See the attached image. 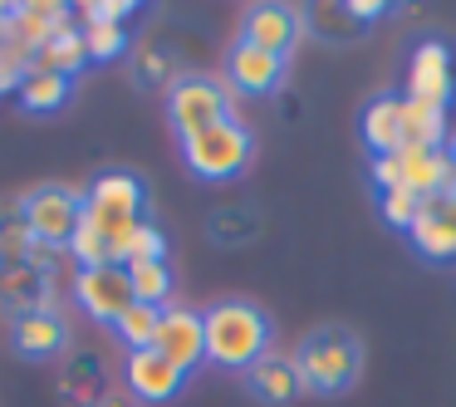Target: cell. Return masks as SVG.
<instances>
[{
    "instance_id": "18",
    "label": "cell",
    "mask_w": 456,
    "mask_h": 407,
    "mask_svg": "<svg viewBox=\"0 0 456 407\" xmlns=\"http://www.w3.org/2000/svg\"><path fill=\"white\" fill-rule=\"evenodd\" d=\"M246 387H250V393H256L265 407H289L299 393H305L295 358H285V354H265V358H260V363L246 373Z\"/></svg>"
},
{
    "instance_id": "1",
    "label": "cell",
    "mask_w": 456,
    "mask_h": 407,
    "mask_svg": "<svg viewBox=\"0 0 456 407\" xmlns=\"http://www.w3.org/2000/svg\"><path fill=\"white\" fill-rule=\"evenodd\" d=\"M207 324V363L226 373H250L265 354H275V324L256 299H216L201 309Z\"/></svg>"
},
{
    "instance_id": "14",
    "label": "cell",
    "mask_w": 456,
    "mask_h": 407,
    "mask_svg": "<svg viewBox=\"0 0 456 407\" xmlns=\"http://www.w3.org/2000/svg\"><path fill=\"white\" fill-rule=\"evenodd\" d=\"M285 74H289V60L265 54L246 40H231L226 64H221V79L231 84V94H246V99H270L285 84Z\"/></svg>"
},
{
    "instance_id": "10",
    "label": "cell",
    "mask_w": 456,
    "mask_h": 407,
    "mask_svg": "<svg viewBox=\"0 0 456 407\" xmlns=\"http://www.w3.org/2000/svg\"><path fill=\"white\" fill-rule=\"evenodd\" d=\"M11 348L30 363H54L74 348V329H69V309L64 305H40L11 314Z\"/></svg>"
},
{
    "instance_id": "19",
    "label": "cell",
    "mask_w": 456,
    "mask_h": 407,
    "mask_svg": "<svg viewBox=\"0 0 456 407\" xmlns=\"http://www.w3.org/2000/svg\"><path fill=\"white\" fill-rule=\"evenodd\" d=\"M0 305L11 309V314H25V309L64 305V299H60V285L45 280L35 265H11V270H0Z\"/></svg>"
},
{
    "instance_id": "17",
    "label": "cell",
    "mask_w": 456,
    "mask_h": 407,
    "mask_svg": "<svg viewBox=\"0 0 456 407\" xmlns=\"http://www.w3.org/2000/svg\"><path fill=\"white\" fill-rule=\"evenodd\" d=\"M358 133H363V148L373 152V158H397V152H407L403 94H378V99H368L363 118H358Z\"/></svg>"
},
{
    "instance_id": "34",
    "label": "cell",
    "mask_w": 456,
    "mask_h": 407,
    "mask_svg": "<svg viewBox=\"0 0 456 407\" xmlns=\"http://www.w3.org/2000/svg\"><path fill=\"white\" fill-rule=\"evenodd\" d=\"M5 40H11V5H0V54H5Z\"/></svg>"
},
{
    "instance_id": "7",
    "label": "cell",
    "mask_w": 456,
    "mask_h": 407,
    "mask_svg": "<svg viewBox=\"0 0 456 407\" xmlns=\"http://www.w3.org/2000/svg\"><path fill=\"white\" fill-rule=\"evenodd\" d=\"M373 187L378 191H412L432 201L456 191V167L446 148H407L397 158H373Z\"/></svg>"
},
{
    "instance_id": "32",
    "label": "cell",
    "mask_w": 456,
    "mask_h": 407,
    "mask_svg": "<svg viewBox=\"0 0 456 407\" xmlns=\"http://www.w3.org/2000/svg\"><path fill=\"white\" fill-rule=\"evenodd\" d=\"M348 11H354L363 25H373V20H383V15L393 11V5H383V0H348Z\"/></svg>"
},
{
    "instance_id": "11",
    "label": "cell",
    "mask_w": 456,
    "mask_h": 407,
    "mask_svg": "<svg viewBox=\"0 0 456 407\" xmlns=\"http://www.w3.org/2000/svg\"><path fill=\"white\" fill-rule=\"evenodd\" d=\"M403 94L417 103H432V109H446L452 113V99H456V60H452V45L446 40H422L407 60V74H403Z\"/></svg>"
},
{
    "instance_id": "5",
    "label": "cell",
    "mask_w": 456,
    "mask_h": 407,
    "mask_svg": "<svg viewBox=\"0 0 456 407\" xmlns=\"http://www.w3.org/2000/svg\"><path fill=\"white\" fill-rule=\"evenodd\" d=\"M182 162H187V172L197 182H236L256 162V133L240 118H226L182 142Z\"/></svg>"
},
{
    "instance_id": "30",
    "label": "cell",
    "mask_w": 456,
    "mask_h": 407,
    "mask_svg": "<svg viewBox=\"0 0 456 407\" xmlns=\"http://www.w3.org/2000/svg\"><path fill=\"white\" fill-rule=\"evenodd\" d=\"M378 207H383V221L393 231H412L417 211H422V197H412V191H378Z\"/></svg>"
},
{
    "instance_id": "15",
    "label": "cell",
    "mask_w": 456,
    "mask_h": 407,
    "mask_svg": "<svg viewBox=\"0 0 456 407\" xmlns=\"http://www.w3.org/2000/svg\"><path fill=\"white\" fill-rule=\"evenodd\" d=\"M158 348L167 363H177L182 373H197L207 363V324H201V309L191 305H167L162 309V324H158Z\"/></svg>"
},
{
    "instance_id": "27",
    "label": "cell",
    "mask_w": 456,
    "mask_h": 407,
    "mask_svg": "<svg viewBox=\"0 0 456 407\" xmlns=\"http://www.w3.org/2000/svg\"><path fill=\"white\" fill-rule=\"evenodd\" d=\"M79 30H84L89 64H118L123 54L133 50V30H128V25H94V20H79Z\"/></svg>"
},
{
    "instance_id": "8",
    "label": "cell",
    "mask_w": 456,
    "mask_h": 407,
    "mask_svg": "<svg viewBox=\"0 0 456 407\" xmlns=\"http://www.w3.org/2000/svg\"><path fill=\"white\" fill-rule=\"evenodd\" d=\"M74 25V5L64 0H15L11 5V40H5V60L30 69L35 64V50L50 45L60 30Z\"/></svg>"
},
{
    "instance_id": "3",
    "label": "cell",
    "mask_w": 456,
    "mask_h": 407,
    "mask_svg": "<svg viewBox=\"0 0 456 407\" xmlns=\"http://www.w3.org/2000/svg\"><path fill=\"white\" fill-rule=\"evenodd\" d=\"M84 221L99 226L109 240H123L138 221H148V187L128 167H103L84 187Z\"/></svg>"
},
{
    "instance_id": "2",
    "label": "cell",
    "mask_w": 456,
    "mask_h": 407,
    "mask_svg": "<svg viewBox=\"0 0 456 407\" xmlns=\"http://www.w3.org/2000/svg\"><path fill=\"white\" fill-rule=\"evenodd\" d=\"M295 368H299L305 393L344 397L348 387L358 383V373H363V344L338 324L309 329V334L299 338V348H295Z\"/></svg>"
},
{
    "instance_id": "20",
    "label": "cell",
    "mask_w": 456,
    "mask_h": 407,
    "mask_svg": "<svg viewBox=\"0 0 456 407\" xmlns=\"http://www.w3.org/2000/svg\"><path fill=\"white\" fill-rule=\"evenodd\" d=\"M69 94H74V79H64V74L25 69L15 99H20V109L30 113V118H50V113H60L64 103H69Z\"/></svg>"
},
{
    "instance_id": "13",
    "label": "cell",
    "mask_w": 456,
    "mask_h": 407,
    "mask_svg": "<svg viewBox=\"0 0 456 407\" xmlns=\"http://www.w3.org/2000/svg\"><path fill=\"white\" fill-rule=\"evenodd\" d=\"M305 35H309L305 30V11L265 0V5H250V11L240 15V35H236V40H246V45H256V50H265V54L289 60Z\"/></svg>"
},
{
    "instance_id": "23",
    "label": "cell",
    "mask_w": 456,
    "mask_h": 407,
    "mask_svg": "<svg viewBox=\"0 0 456 407\" xmlns=\"http://www.w3.org/2000/svg\"><path fill=\"white\" fill-rule=\"evenodd\" d=\"M187 69H177V54L167 50V45H158V40H142L138 50H133V84L138 89H172V84L182 79Z\"/></svg>"
},
{
    "instance_id": "21",
    "label": "cell",
    "mask_w": 456,
    "mask_h": 407,
    "mask_svg": "<svg viewBox=\"0 0 456 407\" xmlns=\"http://www.w3.org/2000/svg\"><path fill=\"white\" fill-rule=\"evenodd\" d=\"M30 69L64 74V79H79V74L89 69V50H84V30H79V25H69V30H60L50 45H40V50H35V64H30Z\"/></svg>"
},
{
    "instance_id": "29",
    "label": "cell",
    "mask_w": 456,
    "mask_h": 407,
    "mask_svg": "<svg viewBox=\"0 0 456 407\" xmlns=\"http://www.w3.org/2000/svg\"><path fill=\"white\" fill-rule=\"evenodd\" d=\"M256 231H260V221H256V211H246V207L211 211V236H216L221 246H240V240H250Z\"/></svg>"
},
{
    "instance_id": "9",
    "label": "cell",
    "mask_w": 456,
    "mask_h": 407,
    "mask_svg": "<svg viewBox=\"0 0 456 407\" xmlns=\"http://www.w3.org/2000/svg\"><path fill=\"white\" fill-rule=\"evenodd\" d=\"M69 305L84 319L113 329L123 319V309L133 305V285L123 265H99V270H74L69 275Z\"/></svg>"
},
{
    "instance_id": "16",
    "label": "cell",
    "mask_w": 456,
    "mask_h": 407,
    "mask_svg": "<svg viewBox=\"0 0 456 407\" xmlns=\"http://www.w3.org/2000/svg\"><path fill=\"white\" fill-rule=\"evenodd\" d=\"M109 368L94 348H69L60 358V397L64 407H99L109 397Z\"/></svg>"
},
{
    "instance_id": "12",
    "label": "cell",
    "mask_w": 456,
    "mask_h": 407,
    "mask_svg": "<svg viewBox=\"0 0 456 407\" xmlns=\"http://www.w3.org/2000/svg\"><path fill=\"white\" fill-rule=\"evenodd\" d=\"M123 393L142 407H162L187 393V373L167 363L158 348H138V354H123Z\"/></svg>"
},
{
    "instance_id": "6",
    "label": "cell",
    "mask_w": 456,
    "mask_h": 407,
    "mask_svg": "<svg viewBox=\"0 0 456 407\" xmlns=\"http://www.w3.org/2000/svg\"><path fill=\"white\" fill-rule=\"evenodd\" d=\"M15 207H20V226L35 240L69 250L74 231L84 221V187H74V182H40V187L20 191Z\"/></svg>"
},
{
    "instance_id": "26",
    "label": "cell",
    "mask_w": 456,
    "mask_h": 407,
    "mask_svg": "<svg viewBox=\"0 0 456 407\" xmlns=\"http://www.w3.org/2000/svg\"><path fill=\"white\" fill-rule=\"evenodd\" d=\"M158 324H162V309L138 305V299H133V305L123 309V319L109 329V334L123 344V354H138V348H152V344H158Z\"/></svg>"
},
{
    "instance_id": "35",
    "label": "cell",
    "mask_w": 456,
    "mask_h": 407,
    "mask_svg": "<svg viewBox=\"0 0 456 407\" xmlns=\"http://www.w3.org/2000/svg\"><path fill=\"white\" fill-rule=\"evenodd\" d=\"M99 407H142V403H133V397L128 393H109V397H103V403Z\"/></svg>"
},
{
    "instance_id": "33",
    "label": "cell",
    "mask_w": 456,
    "mask_h": 407,
    "mask_svg": "<svg viewBox=\"0 0 456 407\" xmlns=\"http://www.w3.org/2000/svg\"><path fill=\"white\" fill-rule=\"evenodd\" d=\"M20 79H25V69H20V64H11L5 54H0V99L20 89Z\"/></svg>"
},
{
    "instance_id": "22",
    "label": "cell",
    "mask_w": 456,
    "mask_h": 407,
    "mask_svg": "<svg viewBox=\"0 0 456 407\" xmlns=\"http://www.w3.org/2000/svg\"><path fill=\"white\" fill-rule=\"evenodd\" d=\"M403 123H407V148H446L452 142V113L417 103L403 94Z\"/></svg>"
},
{
    "instance_id": "28",
    "label": "cell",
    "mask_w": 456,
    "mask_h": 407,
    "mask_svg": "<svg viewBox=\"0 0 456 407\" xmlns=\"http://www.w3.org/2000/svg\"><path fill=\"white\" fill-rule=\"evenodd\" d=\"M305 25L319 35V40H358L368 30L348 5H309L305 11Z\"/></svg>"
},
{
    "instance_id": "31",
    "label": "cell",
    "mask_w": 456,
    "mask_h": 407,
    "mask_svg": "<svg viewBox=\"0 0 456 407\" xmlns=\"http://www.w3.org/2000/svg\"><path fill=\"white\" fill-rule=\"evenodd\" d=\"M133 15H138L133 0H89V5H79V20H94V25H128Z\"/></svg>"
},
{
    "instance_id": "25",
    "label": "cell",
    "mask_w": 456,
    "mask_h": 407,
    "mask_svg": "<svg viewBox=\"0 0 456 407\" xmlns=\"http://www.w3.org/2000/svg\"><path fill=\"white\" fill-rule=\"evenodd\" d=\"M142 260H167V231L158 221H138L123 240H113V265H142Z\"/></svg>"
},
{
    "instance_id": "36",
    "label": "cell",
    "mask_w": 456,
    "mask_h": 407,
    "mask_svg": "<svg viewBox=\"0 0 456 407\" xmlns=\"http://www.w3.org/2000/svg\"><path fill=\"white\" fill-rule=\"evenodd\" d=\"M446 152H452V167H456V133H452V142H446Z\"/></svg>"
},
{
    "instance_id": "24",
    "label": "cell",
    "mask_w": 456,
    "mask_h": 407,
    "mask_svg": "<svg viewBox=\"0 0 456 407\" xmlns=\"http://www.w3.org/2000/svg\"><path fill=\"white\" fill-rule=\"evenodd\" d=\"M128 285H133V299L138 305H152V309H167L177 305V275H172V260H142V265H128Z\"/></svg>"
},
{
    "instance_id": "4",
    "label": "cell",
    "mask_w": 456,
    "mask_h": 407,
    "mask_svg": "<svg viewBox=\"0 0 456 407\" xmlns=\"http://www.w3.org/2000/svg\"><path fill=\"white\" fill-rule=\"evenodd\" d=\"M226 118H236V94H231V84L216 79V74L187 69L167 89V123H172V133H177V142L197 138V133L216 128V123H226Z\"/></svg>"
}]
</instances>
